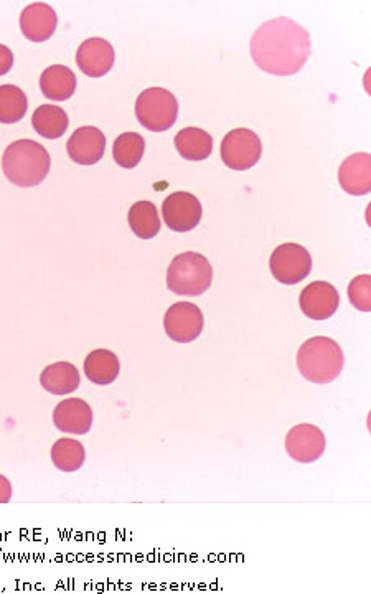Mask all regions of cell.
I'll use <instances>...</instances> for the list:
<instances>
[{
    "label": "cell",
    "instance_id": "1",
    "mask_svg": "<svg viewBox=\"0 0 371 594\" xmlns=\"http://www.w3.org/2000/svg\"><path fill=\"white\" fill-rule=\"evenodd\" d=\"M254 63L269 75L291 76L301 71L310 57V35L287 17L268 20L254 32L249 43Z\"/></svg>",
    "mask_w": 371,
    "mask_h": 594
},
{
    "label": "cell",
    "instance_id": "2",
    "mask_svg": "<svg viewBox=\"0 0 371 594\" xmlns=\"http://www.w3.org/2000/svg\"><path fill=\"white\" fill-rule=\"evenodd\" d=\"M50 165H52V159L47 149L30 139L12 142L5 149L2 157V170L5 177L12 184L24 189L42 184L50 172Z\"/></svg>",
    "mask_w": 371,
    "mask_h": 594
},
{
    "label": "cell",
    "instance_id": "3",
    "mask_svg": "<svg viewBox=\"0 0 371 594\" xmlns=\"http://www.w3.org/2000/svg\"><path fill=\"white\" fill-rule=\"evenodd\" d=\"M345 355L334 339L312 337L297 352V367L302 377L317 385H327L340 377Z\"/></svg>",
    "mask_w": 371,
    "mask_h": 594
},
{
    "label": "cell",
    "instance_id": "4",
    "mask_svg": "<svg viewBox=\"0 0 371 594\" xmlns=\"http://www.w3.org/2000/svg\"><path fill=\"white\" fill-rule=\"evenodd\" d=\"M212 281V264L195 251L175 256L167 269V288L179 296H202L210 289Z\"/></svg>",
    "mask_w": 371,
    "mask_h": 594
},
{
    "label": "cell",
    "instance_id": "5",
    "mask_svg": "<svg viewBox=\"0 0 371 594\" xmlns=\"http://www.w3.org/2000/svg\"><path fill=\"white\" fill-rule=\"evenodd\" d=\"M137 121L152 132H164L179 116V101L169 90L149 88L136 101Z\"/></svg>",
    "mask_w": 371,
    "mask_h": 594
},
{
    "label": "cell",
    "instance_id": "6",
    "mask_svg": "<svg viewBox=\"0 0 371 594\" xmlns=\"http://www.w3.org/2000/svg\"><path fill=\"white\" fill-rule=\"evenodd\" d=\"M269 269L278 283L294 286L309 276L312 271V256L304 246L284 243L273 251Z\"/></svg>",
    "mask_w": 371,
    "mask_h": 594
},
{
    "label": "cell",
    "instance_id": "7",
    "mask_svg": "<svg viewBox=\"0 0 371 594\" xmlns=\"http://www.w3.org/2000/svg\"><path fill=\"white\" fill-rule=\"evenodd\" d=\"M263 144L256 132L240 128L226 134L221 142V159L233 170H249L258 164Z\"/></svg>",
    "mask_w": 371,
    "mask_h": 594
},
{
    "label": "cell",
    "instance_id": "8",
    "mask_svg": "<svg viewBox=\"0 0 371 594\" xmlns=\"http://www.w3.org/2000/svg\"><path fill=\"white\" fill-rule=\"evenodd\" d=\"M205 319L200 307L192 302H175L165 312L164 329L170 339L179 344H190L197 340L203 332Z\"/></svg>",
    "mask_w": 371,
    "mask_h": 594
},
{
    "label": "cell",
    "instance_id": "9",
    "mask_svg": "<svg viewBox=\"0 0 371 594\" xmlns=\"http://www.w3.org/2000/svg\"><path fill=\"white\" fill-rule=\"evenodd\" d=\"M202 203L190 192H175L162 203L165 225L177 233L192 231L202 220Z\"/></svg>",
    "mask_w": 371,
    "mask_h": 594
},
{
    "label": "cell",
    "instance_id": "10",
    "mask_svg": "<svg viewBox=\"0 0 371 594\" xmlns=\"http://www.w3.org/2000/svg\"><path fill=\"white\" fill-rule=\"evenodd\" d=\"M327 448V439L319 426L315 425H297L287 433L286 451L291 459L310 464V462L319 461L324 456Z\"/></svg>",
    "mask_w": 371,
    "mask_h": 594
},
{
    "label": "cell",
    "instance_id": "11",
    "mask_svg": "<svg viewBox=\"0 0 371 594\" xmlns=\"http://www.w3.org/2000/svg\"><path fill=\"white\" fill-rule=\"evenodd\" d=\"M304 316L312 321H327L334 316L340 306L339 291L327 281H315L309 284L299 297Z\"/></svg>",
    "mask_w": 371,
    "mask_h": 594
},
{
    "label": "cell",
    "instance_id": "12",
    "mask_svg": "<svg viewBox=\"0 0 371 594\" xmlns=\"http://www.w3.org/2000/svg\"><path fill=\"white\" fill-rule=\"evenodd\" d=\"M116 60L114 47L104 38H88L76 52V63L90 78H101L111 71Z\"/></svg>",
    "mask_w": 371,
    "mask_h": 594
},
{
    "label": "cell",
    "instance_id": "13",
    "mask_svg": "<svg viewBox=\"0 0 371 594\" xmlns=\"http://www.w3.org/2000/svg\"><path fill=\"white\" fill-rule=\"evenodd\" d=\"M53 423L62 433L83 436L93 428V410L81 398H66L53 410Z\"/></svg>",
    "mask_w": 371,
    "mask_h": 594
},
{
    "label": "cell",
    "instance_id": "14",
    "mask_svg": "<svg viewBox=\"0 0 371 594\" xmlns=\"http://www.w3.org/2000/svg\"><path fill=\"white\" fill-rule=\"evenodd\" d=\"M71 161L80 165L98 164L106 152V137L103 131L93 126L76 129L66 144Z\"/></svg>",
    "mask_w": 371,
    "mask_h": 594
},
{
    "label": "cell",
    "instance_id": "15",
    "mask_svg": "<svg viewBox=\"0 0 371 594\" xmlns=\"http://www.w3.org/2000/svg\"><path fill=\"white\" fill-rule=\"evenodd\" d=\"M57 24V12L43 2L25 7L20 15V30L30 42H47L57 30Z\"/></svg>",
    "mask_w": 371,
    "mask_h": 594
},
{
    "label": "cell",
    "instance_id": "16",
    "mask_svg": "<svg viewBox=\"0 0 371 594\" xmlns=\"http://www.w3.org/2000/svg\"><path fill=\"white\" fill-rule=\"evenodd\" d=\"M339 182L347 194L362 197L371 190V157L367 152L352 154L342 162Z\"/></svg>",
    "mask_w": 371,
    "mask_h": 594
},
{
    "label": "cell",
    "instance_id": "17",
    "mask_svg": "<svg viewBox=\"0 0 371 594\" xmlns=\"http://www.w3.org/2000/svg\"><path fill=\"white\" fill-rule=\"evenodd\" d=\"M81 377L78 368L70 362H57L43 368L40 385L52 395H70L80 388Z\"/></svg>",
    "mask_w": 371,
    "mask_h": 594
},
{
    "label": "cell",
    "instance_id": "18",
    "mask_svg": "<svg viewBox=\"0 0 371 594\" xmlns=\"http://www.w3.org/2000/svg\"><path fill=\"white\" fill-rule=\"evenodd\" d=\"M40 90L47 99L66 101L75 95V73L65 65L48 66L40 76Z\"/></svg>",
    "mask_w": 371,
    "mask_h": 594
},
{
    "label": "cell",
    "instance_id": "19",
    "mask_svg": "<svg viewBox=\"0 0 371 594\" xmlns=\"http://www.w3.org/2000/svg\"><path fill=\"white\" fill-rule=\"evenodd\" d=\"M175 147L185 161H205L212 156L213 139L200 128H185L177 132Z\"/></svg>",
    "mask_w": 371,
    "mask_h": 594
},
{
    "label": "cell",
    "instance_id": "20",
    "mask_svg": "<svg viewBox=\"0 0 371 594\" xmlns=\"http://www.w3.org/2000/svg\"><path fill=\"white\" fill-rule=\"evenodd\" d=\"M121 372L118 355L111 350H93L85 360V375L96 385H111Z\"/></svg>",
    "mask_w": 371,
    "mask_h": 594
},
{
    "label": "cell",
    "instance_id": "21",
    "mask_svg": "<svg viewBox=\"0 0 371 594\" xmlns=\"http://www.w3.org/2000/svg\"><path fill=\"white\" fill-rule=\"evenodd\" d=\"M127 220H129L132 233L141 240H152V238L159 235L160 227H162L159 210L149 200L134 203L129 208Z\"/></svg>",
    "mask_w": 371,
    "mask_h": 594
},
{
    "label": "cell",
    "instance_id": "22",
    "mask_svg": "<svg viewBox=\"0 0 371 594\" xmlns=\"http://www.w3.org/2000/svg\"><path fill=\"white\" fill-rule=\"evenodd\" d=\"M70 124V118L65 113V109L53 104H42L40 108L35 109L32 116V126L37 134L45 139H60L65 134Z\"/></svg>",
    "mask_w": 371,
    "mask_h": 594
},
{
    "label": "cell",
    "instance_id": "23",
    "mask_svg": "<svg viewBox=\"0 0 371 594\" xmlns=\"http://www.w3.org/2000/svg\"><path fill=\"white\" fill-rule=\"evenodd\" d=\"M85 446L76 439L62 438L53 444L52 462L58 471L76 472L85 466Z\"/></svg>",
    "mask_w": 371,
    "mask_h": 594
},
{
    "label": "cell",
    "instance_id": "24",
    "mask_svg": "<svg viewBox=\"0 0 371 594\" xmlns=\"http://www.w3.org/2000/svg\"><path fill=\"white\" fill-rule=\"evenodd\" d=\"M146 152V139L137 132H124L114 141L113 156L123 169H134Z\"/></svg>",
    "mask_w": 371,
    "mask_h": 594
},
{
    "label": "cell",
    "instance_id": "25",
    "mask_svg": "<svg viewBox=\"0 0 371 594\" xmlns=\"http://www.w3.org/2000/svg\"><path fill=\"white\" fill-rule=\"evenodd\" d=\"M27 108L29 101L24 90L14 85L0 86V123H19L20 119H24Z\"/></svg>",
    "mask_w": 371,
    "mask_h": 594
},
{
    "label": "cell",
    "instance_id": "26",
    "mask_svg": "<svg viewBox=\"0 0 371 594\" xmlns=\"http://www.w3.org/2000/svg\"><path fill=\"white\" fill-rule=\"evenodd\" d=\"M348 299H350L352 306L355 307L357 311H371L370 274H362V276H357V278L352 279V283L348 284Z\"/></svg>",
    "mask_w": 371,
    "mask_h": 594
},
{
    "label": "cell",
    "instance_id": "27",
    "mask_svg": "<svg viewBox=\"0 0 371 594\" xmlns=\"http://www.w3.org/2000/svg\"><path fill=\"white\" fill-rule=\"evenodd\" d=\"M14 66V53L9 47L0 43V76L7 75Z\"/></svg>",
    "mask_w": 371,
    "mask_h": 594
},
{
    "label": "cell",
    "instance_id": "28",
    "mask_svg": "<svg viewBox=\"0 0 371 594\" xmlns=\"http://www.w3.org/2000/svg\"><path fill=\"white\" fill-rule=\"evenodd\" d=\"M12 495H14L12 484H10L7 477L0 474V504H9L10 500H12Z\"/></svg>",
    "mask_w": 371,
    "mask_h": 594
}]
</instances>
